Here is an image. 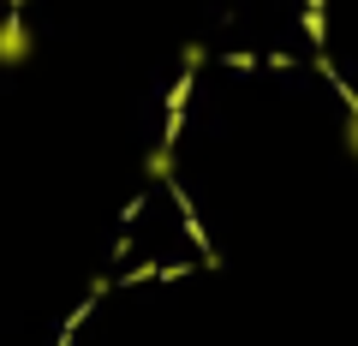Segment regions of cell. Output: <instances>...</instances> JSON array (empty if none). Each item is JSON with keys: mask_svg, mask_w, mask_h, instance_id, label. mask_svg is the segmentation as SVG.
<instances>
[{"mask_svg": "<svg viewBox=\"0 0 358 346\" xmlns=\"http://www.w3.org/2000/svg\"><path fill=\"white\" fill-rule=\"evenodd\" d=\"M24 60H36V36H30V24L18 13H0V66L13 72Z\"/></svg>", "mask_w": 358, "mask_h": 346, "instance_id": "6da1fadb", "label": "cell"}, {"mask_svg": "<svg viewBox=\"0 0 358 346\" xmlns=\"http://www.w3.org/2000/svg\"><path fill=\"white\" fill-rule=\"evenodd\" d=\"M341 143H346V155L358 161V96H346V120H341Z\"/></svg>", "mask_w": 358, "mask_h": 346, "instance_id": "7a4b0ae2", "label": "cell"}, {"mask_svg": "<svg viewBox=\"0 0 358 346\" xmlns=\"http://www.w3.org/2000/svg\"><path fill=\"white\" fill-rule=\"evenodd\" d=\"M143 167H150V180H167V173H173V155H167V143H162V150H150V161H143Z\"/></svg>", "mask_w": 358, "mask_h": 346, "instance_id": "3957f363", "label": "cell"}, {"mask_svg": "<svg viewBox=\"0 0 358 346\" xmlns=\"http://www.w3.org/2000/svg\"><path fill=\"white\" fill-rule=\"evenodd\" d=\"M179 60H185V72H197V66H203V42H185V48H179Z\"/></svg>", "mask_w": 358, "mask_h": 346, "instance_id": "277c9868", "label": "cell"}, {"mask_svg": "<svg viewBox=\"0 0 358 346\" xmlns=\"http://www.w3.org/2000/svg\"><path fill=\"white\" fill-rule=\"evenodd\" d=\"M18 6H24V0H6V13H18Z\"/></svg>", "mask_w": 358, "mask_h": 346, "instance_id": "5b68a950", "label": "cell"}]
</instances>
